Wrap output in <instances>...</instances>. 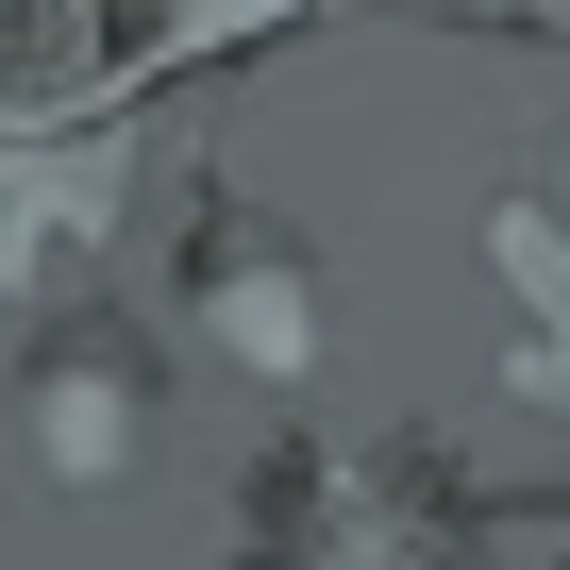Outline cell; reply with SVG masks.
<instances>
[{"mask_svg":"<svg viewBox=\"0 0 570 570\" xmlns=\"http://www.w3.org/2000/svg\"><path fill=\"white\" fill-rule=\"evenodd\" d=\"M285 18H303V0H168V85H185V68H235V51L285 35Z\"/></svg>","mask_w":570,"mask_h":570,"instance_id":"8992f818","label":"cell"},{"mask_svg":"<svg viewBox=\"0 0 570 570\" xmlns=\"http://www.w3.org/2000/svg\"><path fill=\"white\" fill-rule=\"evenodd\" d=\"M168 320H185L218 370H252V386H303V370H320V268L285 252L252 202H202V218L168 235Z\"/></svg>","mask_w":570,"mask_h":570,"instance_id":"3957f363","label":"cell"},{"mask_svg":"<svg viewBox=\"0 0 570 570\" xmlns=\"http://www.w3.org/2000/svg\"><path fill=\"white\" fill-rule=\"evenodd\" d=\"M235 570H487V503L436 436H285L235 503Z\"/></svg>","mask_w":570,"mask_h":570,"instance_id":"6da1fadb","label":"cell"},{"mask_svg":"<svg viewBox=\"0 0 570 570\" xmlns=\"http://www.w3.org/2000/svg\"><path fill=\"white\" fill-rule=\"evenodd\" d=\"M168 85V0H0V151Z\"/></svg>","mask_w":570,"mask_h":570,"instance_id":"277c9868","label":"cell"},{"mask_svg":"<svg viewBox=\"0 0 570 570\" xmlns=\"http://www.w3.org/2000/svg\"><path fill=\"white\" fill-rule=\"evenodd\" d=\"M487 252H503V285H520V353H503V370H520L537 420H570V202H503Z\"/></svg>","mask_w":570,"mask_h":570,"instance_id":"5b68a950","label":"cell"},{"mask_svg":"<svg viewBox=\"0 0 570 570\" xmlns=\"http://www.w3.org/2000/svg\"><path fill=\"white\" fill-rule=\"evenodd\" d=\"M151 436H168V353H151V320H135V303L35 320V453H51V487H135Z\"/></svg>","mask_w":570,"mask_h":570,"instance_id":"7a4b0ae2","label":"cell"}]
</instances>
